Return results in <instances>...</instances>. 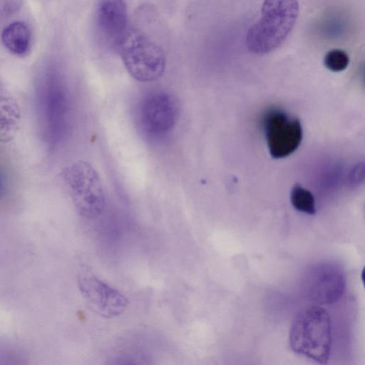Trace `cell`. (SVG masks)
Masks as SVG:
<instances>
[{
	"mask_svg": "<svg viewBox=\"0 0 365 365\" xmlns=\"http://www.w3.org/2000/svg\"><path fill=\"white\" fill-rule=\"evenodd\" d=\"M35 104L42 140L48 150H53L66 136L70 112L66 84L56 71L48 68L40 75Z\"/></svg>",
	"mask_w": 365,
	"mask_h": 365,
	"instance_id": "1",
	"label": "cell"
},
{
	"mask_svg": "<svg viewBox=\"0 0 365 365\" xmlns=\"http://www.w3.org/2000/svg\"><path fill=\"white\" fill-rule=\"evenodd\" d=\"M299 12L297 0H264L259 19L247 33L249 51L260 55L277 48L293 29Z\"/></svg>",
	"mask_w": 365,
	"mask_h": 365,
	"instance_id": "2",
	"label": "cell"
},
{
	"mask_svg": "<svg viewBox=\"0 0 365 365\" xmlns=\"http://www.w3.org/2000/svg\"><path fill=\"white\" fill-rule=\"evenodd\" d=\"M331 338L330 317L323 307L316 305L302 309L290 328L292 351L322 364L329 359Z\"/></svg>",
	"mask_w": 365,
	"mask_h": 365,
	"instance_id": "3",
	"label": "cell"
},
{
	"mask_svg": "<svg viewBox=\"0 0 365 365\" xmlns=\"http://www.w3.org/2000/svg\"><path fill=\"white\" fill-rule=\"evenodd\" d=\"M116 51L127 71L138 81H153L164 73V51L144 33L129 28Z\"/></svg>",
	"mask_w": 365,
	"mask_h": 365,
	"instance_id": "4",
	"label": "cell"
},
{
	"mask_svg": "<svg viewBox=\"0 0 365 365\" xmlns=\"http://www.w3.org/2000/svg\"><path fill=\"white\" fill-rule=\"evenodd\" d=\"M63 180L77 212L88 220L102 214L106 196L100 177L88 163L78 161L66 168Z\"/></svg>",
	"mask_w": 365,
	"mask_h": 365,
	"instance_id": "5",
	"label": "cell"
},
{
	"mask_svg": "<svg viewBox=\"0 0 365 365\" xmlns=\"http://www.w3.org/2000/svg\"><path fill=\"white\" fill-rule=\"evenodd\" d=\"M78 284L88 307L99 317L108 319L115 318L127 309V297L89 269H83L79 273Z\"/></svg>",
	"mask_w": 365,
	"mask_h": 365,
	"instance_id": "6",
	"label": "cell"
},
{
	"mask_svg": "<svg viewBox=\"0 0 365 365\" xmlns=\"http://www.w3.org/2000/svg\"><path fill=\"white\" fill-rule=\"evenodd\" d=\"M264 130L269 153L274 158H283L291 155L302 140L299 120L279 109H272L266 113Z\"/></svg>",
	"mask_w": 365,
	"mask_h": 365,
	"instance_id": "7",
	"label": "cell"
},
{
	"mask_svg": "<svg viewBox=\"0 0 365 365\" xmlns=\"http://www.w3.org/2000/svg\"><path fill=\"white\" fill-rule=\"evenodd\" d=\"M179 116L178 104L167 92L156 91L148 95L140 108V118L145 130L155 136L170 132Z\"/></svg>",
	"mask_w": 365,
	"mask_h": 365,
	"instance_id": "8",
	"label": "cell"
},
{
	"mask_svg": "<svg viewBox=\"0 0 365 365\" xmlns=\"http://www.w3.org/2000/svg\"><path fill=\"white\" fill-rule=\"evenodd\" d=\"M96 27L106 46L117 51L129 29L125 2L123 0H101L96 9Z\"/></svg>",
	"mask_w": 365,
	"mask_h": 365,
	"instance_id": "9",
	"label": "cell"
},
{
	"mask_svg": "<svg viewBox=\"0 0 365 365\" xmlns=\"http://www.w3.org/2000/svg\"><path fill=\"white\" fill-rule=\"evenodd\" d=\"M310 279L311 292L314 299L322 304L336 301L343 293V275L335 267L318 268Z\"/></svg>",
	"mask_w": 365,
	"mask_h": 365,
	"instance_id": "10",
	"label": "cell"
},
{
	"mask_svg": "<svg viewBox=\"0 0 365 365\" xmlns=\"http://www.w3.org/2000/svg\"><path fill=\"white\" fill-rule=\"evenodd\" d=\"M1 38L6 48L16 55L23 56L29 49L31 34L23 22H14L6 26L2 32Z\"/></svg>",
	"mask_w": 365,
	"mask_h": 365,
	"instance_id": "11",
	"label": "cell"
},
{
	"mask_svg": "<svg viewBox=\"0 0 365 365\" xmlns=\"http://www.w3.org/2000/svg\"><path fill=\"white\" fill-rule=\"evenodd\" d=\"M291 202L298 211L309 215L316 213L315 202L312 194L300 185H295L291 191Z\"/></svg>",
	"mask_w": 365,
	"mask_h": 365,
	"instance_id": "12",
	"label": "cell"
},
{
	"mask_svg": "<svg viewBox=\"0 0 365 365\" xmlns=\"http://www.w3.org/2000/svg\"><path fill=\"white\" fill-rule=\"evenodd\" d=\"M349 63L348 54L344 51L339 48L329 51L324 58V66L334 72L344 71L348 66Z\"/></svg>",
	"mask_w": 365,
	"mask_h": 365,
	"instance_id": "13",
	"label": "cell"
},
{
	"mask_svg": "<svg viewBox=\"0 0 365 365\" xmlns=\"http://www.w3.org/2000/svg\"><path fill=\"white\" fill-rule=\"evenodd\" d=\"M6 189V182L5 179V176L0 169V200L3 197L5 194Z\"/></svg>",
	"mask_w": 365,
	"mask_h": 365,
	"instance_id": "14",
	"label": "cell"
}]
</instances>
